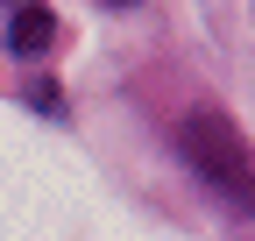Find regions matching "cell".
<instances>
[{
	"mask_svg": "<svg viewBox=\"0 0 255 241\" xmlns=\"http://www.w3.org/2000/svg\"><path fill=\"white\" fill-rule=\"evenodd\" d=\"M177 142H184V163L206 177V185H220V192H234V199H248V142H241V128L220 107H199V114H184V128H177Z\"/></svg>",
	"mask_w": 255,
	"mask_h": 241,
	"instance_id": "cell-1",
	"label": "cell"
},
{
	"mask_svg": "<svg viewBox=\"0 0 255 241\" xmlns=\"http://www.w3.org/2000/svg\"><path fill=\"white\" fill-rule=\"evenodd\" d=\"M50 43H57V14L43 7V0H21L14 21H7V50H14V57H36V50H50Z\"/></svg>",
	"mask_w": 255,
	"mask_h": 241,
	"instance_id": "cell-2",
	"label": "cell"
},
{
	"mask_svg": "<svg viewBox=\"0 0 255 241\" xmlns=\"http://www.w3.org/2000/svg\"><path fill=\"white\" fill-rule=\"evenodd\" d=\"M114 7H128V0H114Z\"/></svg>",
	"mask_w": 255,
	"mask_h": 241,
	"instance_id": "cell-3",
	"label": "cell"
}]
</instances>
